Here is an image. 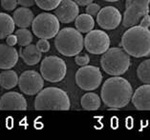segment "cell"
I'll use <instances>...</instances> for the list:
<instances>
[{
    "mask_svg": "<svg viewBox=\"0 0 150 140\" xmlns=\"http://www.w3.org/2000/svg\"><path fill=\"white\" fill-rule=\"evenodd\" d=\"M133 90L125 78L120 76L110 77L101 87L100 97L104 104L111 109H120L129 104Z\"/></svg>",
    "mask_w": 150,
    "mask_h": 140,
    "instance_id": "1",
    "label": "cell"
},
{
    "mask_svg": "<svg viewBox=\"0 0 150 140\" xmlns=\"http://www.w3.org/2000/svg\"><path fill=\"white\" fill-rule=\"evenodd\" d=\"M120 45L131 56L141 58L150 55V31L140 25L130 27L122 36Z\"/></svg>",
    "mask_w": 150,
    "mask_h": 140,
    "instance_id": "2",
    "label": "cell"
},
{
    "mask_svg": "<svg viewBox=\"0 0 150 140\" xmlns=\"http://www.w3.org/2000/svg\"><path fill=\"white\" fill-rule=\"evenodd\" d=\"M70 107L68 94L56 87L42 89L35 99V109L38 110H68Z\"/></svg>",
    "mask_w": 150,
    "mask_h": 140,
    "instance_id": "3",
    "label": "cell"
},
{
    "mask_svg": "<svg viewBox=\"0 0 150 140\" xmlns=\"http://www.w3.org/2000/svg\"><path fill=\"white\" fill-rule=\"evenodd\" d=\"M54 46L58 53L64 56H75L82 51L84 38L76 29L64 28L56 35Z\"/></svg>",
    "mask_w": 150,
    "mask_h": 140,
    "instance_id": "4",
    "label": "cell"
},
{
    "mask_svg": "<svg viewBox=\"0 0 150 140\" xmlns=\"http://www.w3.org/2000/svg\"><path fill=\"white\" fill-rule=\"evenodd\" d=\"M100 66L107 75L120 76L129 69L130 55L122 48H111L102 53Z\"/></svg>",
    "mask_w": 150,
    "mask_h": 140,
    "instance_id": "5",
    "label": "cell"
},
{
    "mask_svg": "<svg viewBox=\"0 0 150 140\" xmlns=\"http://www.w3.org/2000/svg\"><path fill=\"white\" fill-rule=\"evenodd\" d=\"M32 29L38 38L51 39L59 32V20L53 13H39L33 20Z\"/></svg>",
    "mask_w": 150,
    "mask_h": 140,
    "instance_id": "6",
    "label": "cell"
},
{
    "mask_svg": "<svg viewBox=\"0 0 150 140\" xmlns=\"http://www.w3.org/2000/svg\"><path fill=\"white\" fill-rule=\"evenodd\" d=\"M67 72L66 63L56 55L46 56L40 64V75L50 83H57L64 79Z\"/></svg>",
    "mask_w": 150,
    "mask_h": 140,
    "instance_id": "7",
    "label": "cell"
},
{
    "mask_svg": "<svg viewBox=\"0 0 150 140\" xmlns=\"http://www.w3.org/2000/svg\"><path fill=\"white\" fill-rule=\"evenodd\" d=\"M150 0H126L125 11L122 16V25L130 28L140 23L142 17L149 13Z\"/></svg>",
    "mask_w": 150,
    "mask_h": 140,
    "instance_id": "8",
    "label": "cell"
},
{
    "mask_svg": "<svg viewBox=\"0 0 150 140\" xmlns=\"http://www.w3.org/2000/svg\"><path fill=\"white\" fill-rule=\"evenodd\" d=\"M102 75L98 67L91 65L82 66L76 72V83L83 91H94L100 87Z\"/></svg>",
    "mask_w": 150,
    "mask_h": 140,
    "instance_id": "9",
    "label": "cell"
},
{
    "mask_svg": "<svg viewBox=\"0 0 150 140\" xmlns=\"http://www.w3.org/2000/svg\"><path fill=\"white\" fill-rule=\"evenodd\" d=\"M84 47L92 54H102L110 47V38L103 31L92 30L84 38Z\"/></svg>",
    "mask_w": 150,
    "mask_h": 140,
    "instance_id": "10",
    "label": "cell"
},
{
    "mask_svg": "<svg viewBox=\"0 0 150 140\" xmlns=\"http://www.w3.org/2000/svg\"><path fill=\"white\" fill-rule=\"evenodd\" d=\"M20 91L27 95L38 94L43 89L44 78L35 71H25L20 75L18 79Z\"/></svg>",
    "mask_w": 150,
    "mask_h": 140,
    "instance_id": "11",
    "label": "cell"
},
{
    "mask_svg": "<svg viewBox=\"0 0 150 140\" xmlns=\"http://www.w3.org/2000/svg\"><path fill=\"white\" fill-rule=\"evenodd\" d=\"M122 20V13L113 6L104 7L97 14V23L103 30H115Z\"/></svg>",
    "mask_w": 150,
    "mask_h": 140,
    "instance_id": "12",
    "label": "cell"
},
{
    "mask_svg": "<svg viewBox=\"0 0 150 140\" xmlns=\"http://www.w3.org/2000/svg\"><path fill=\"white\" fill-rule=\"evenodd\" d=\"M79 13V5L74 0H61L59 5L54 9V15L61 23H71L75 21Z\"/></svg>",
    "mask_w": 150,
    "mask_h": 140,
    "instance_id": "13",
    "label": "cell"
},
{
    "mask_svg": "<svg viewBox=\"0 0 150 140\" xmlns=\"http://www.w3.org/2000/svg\"><path fill=\"white\" fill-rule=\"evenodd\" d=\"M27 101L22 94L16 91H9L0 98V110H25Z\"/></svg>",
    "mask_w": 150,
    "mask_h": 140,
    "instance_id": "14",
    "label": "cell"
},
{
    "mask_svg": "<svg viewBox=\"0 0 150 140\" xmlns=\"http://www.w3.org/2000/svg\"><path fill=\"white\" fill-rule=\"evenodd\" d=\"M18 53L13 46L8 44H0V69L10 70L16 65L18 61Z\"/></svg>",
    "mask_w": 150,
    "mask_h": 140,
    "instance_id": "15",
    "label": "cell"
},
{
    "mask_svg": "<svg viewBox=\"0 0 150 140\" xmlns=\"http://www.w3.org/2000/svg\"><path fill=\"white\" fill-rule=\"evenodd\" d=\"M133 105L139 110H150V84L140 86L132 95Z\"/></svg>",
    "mask_w": 150,
    "mask_h": 140,
    "instance_id": "16",
    "label": "cell"
},
{
    "mask_svg": "<svg viewBox=\"0 0 150 140\" xmlns=\"http://www.w3.org/2000/svg\"><path fill=\"white\" fill-rule=\"evenodd\" d=\"M34 13L28 7L17 8L13 13V19L18 28H29L34 20Z\"/></svg>",
    "mask_w": 150,
    "mask_h": 140,
    "instance_id": "17",
    "label": "cell"
},
{
    "mask_svg": "<svg viewBox=\"0 0 150 140\" xmlns=\"http://www.w3.org/2000/svg\"><path fill=\"white\" fill-rule=\"evenodd\" d=\"M20 57L23 59L24 63L29 66H34L41 60L42 53L36 48V45L30 44L20 50Z\"/></svg>",
    "mask_w": 150,
    "mask_h": 140,
    "instance_id": "18",
    "label": "cell"
},
{
    "mask_svg": "<svg viewBox=\"0 0 150 140\" xmlns=\"http://www.w3.org/2000/svg\"><path fill=\"white\" fill-rule=\"evenodd\" d=\"M14 21L8 13H0V39H4L14 32Z\"/></svg>",
    "mask_w": 150,
    "mask_h": 140,
    "instance_id": "19",
    "label": "cell"
},
{
    "mask_svg": "<svg viewBox=\"0 0 150 140\" xmlns=\"http://www.w3.org/2000/svg\"><path fill=\"white\" fill-rule=\"evenodd\" d=\"M76 29L80 32L87 34L90 31H92L95 27V20L92 15L88 13H82L78 15L75 19Z\"/></svg>",
    "mask_w": 150,
    "mask_h": 140,
    "instance_id": "20",
    "label": "cell"
},
{
    "mask_svg": "<svg viewBox=\"0 0 150 140\" xmlns=\"http://www.w3.org/2000/svg\"><path fill=\"white\" fill-rule=\"evenodd\" d=\"M17 73L12 70H6L0 73V86L5 90H11L18 84Z\"/></svg>",
    "mask_w": 150,
    "mask_h": 140,
    "instance_id": "21",
    "label": "cell"
},
{
    "mask_svg": "<svg viewBox=\"0 0 150 140\" xmlns=\"http://www.w3.org/2000/svg\"><path fill=\"white\" fill-rule=\"evenodd\" d=\"M80 104L83 110H96L100 107V98L97 94L87 93L82 95Z\"/></svg>",
    "mask_w": 150,
    "mask_h": 140,
    "instance_id": "22",
    "label": "cell"
},
{
    "mask_svg": "<svg viewBox=\"0 0 150 140\" xmlns=\"http://www.w3.org/2000/svg\"><path fill=\"white\" fill-rule=\"evenodd\" d=\"M137 75L142 83L150 84V59L142 61L137 69Z\"/></svg>",
    "mask_w": 150,
    "mask_h": 140,
    "instance_id": "23",
    "label": "cell"
},
{
    "mask_svg": "<svg viewBox=\"0 0 150 140\" xmlns=\"http://www.w3.org/2000/svg\"><path fill=\"white\" fill-rule=\"evenodd\" d=\"M16 35L17 37V44L21 47H26L30 45L33 41L32 32L25 28H20L16 32Z\"/></svg>",
    "mask_w": 150,
    "mask_h": 140,
    "instance_id": "24",
    "label": "cell"
},
{
    "mask_svg": "<svg viewBox=\"0 0 150 140\" xmlns=\"http://www.w3.org/2000/svg\"><path fill=\"white\" fill-rule=\"evenodd\" d=\"M60 2L61 0H35V4L44 11L54 10Z\"/></svg>",
    "mask_w": 150,
    "mask_h": 140,
    "instance_id": "25",
    "label": "cell"
},
{
    "mask_svg": "<svg viewBox=\"0 0 150 140\" xmlns=\"http://www.w3.org/2000/svg\"><path fill=\"white\" fill-rule=\"evenodd\" d=\"M75 62H76V65L82 67V66H86V65L89 64L90 57L87 53H82V54L79 53V54L75 55Z\"/></svg>",
    "mask_w": 150,
    "mask_h": 140,
    "instance_id": "26",
    "label": "cell"
},
{
    "mask_svg": "<svg viewBox=\"0 0 150 140\" xmlns=\"http://www.w3.org/2000/svg\"><path fill=\"white\" fill-rule=\"evenodd\" d=\"M35 45H36V48H38L41 53H47V51H49L51 48L48 39H45V38H39V40L36 42Z\"/></svg>",
    "mask_w": 150,
    "mask_h": 140,
    "instance_id": "27",
    "label": "cell"
},
{
    "mask_svg": "<svg viewBox=\"0 0 150 140\" xmlns=\"http://www.w3.org/2000/svg\"><path fill=\"white\" fill-rule=\"evenodd\" d=\"M100 11V6L97 4V3L92 2L87 5V7H86V13L90 14V15H92L93 17L96 16Z\"/></svg>",
    "mask_w": 150,
    "mask_h": 140,
    "instance_id": "28",
    "label": "cell"
},
{
    "mask_svg": "<svg viewBox=\"0 0 150 140\" xmlns=\"http://www.w3.org/2000/svg\"><path fill=\"white\" fill-rule=\"evenodd\" d=\"M17 0H1L2 8L6 11H13L17 6Z\"/></svg>",
    "mask_w": 150,
    "mask_h": 140,
    "instance_id": "29",
    "label": "cell"
},
{
    "mask_svg": "<svg viewBox=\"0 0 150 140\" xmlns=\"http://www.w3.org/2000/svg\"><path fill=\"white\" fill-rule=\"evenodd\" d=\"M6 43L9 46H14L17 44V37L16 34H10L6 37Z\"/></svg>",
    "mask_w": 150,
    "mask_h": 140,
    "instance_id": "30",
    "label": "cell"
},
{
    "mask_svg": "<svg viewBox=\"0 0 150 140\" xmlns=\"http://www.w3.org/2000/svg\"><path fill=\"white\" fill-rule=\"evenodd\" d=\"M139 25L144 28H149V26H150V15L149 14H146V15L142 17L140 21V23H139Z\"/></svg>",
    "mask_w": 150,
    "mask_h": 140,
    "instance_id": "31",
    "label": "cell"
},
{
    "mask_svg": "<svg viewBox=\"0 0 150 140\" xmlns=\"http://www.w3.org/2000/svg\"><path fill=\"white\" fill-rule=\"evenodd\" d=\"M17 3L22 7H30L34 6L35 4V0H17Z\"/></svg>",
    "mask_w": 150,
    "mask_h": 140,
    "instance_id": "32",
    "label": "cell"
},
{
    "mask_svg": "<svg viewBox=\"0 0 150 140\" xmlns=\"http://www.w3.org/2000/svg\"><path fill=\"white\" fill-rule=\"evenodd\" d=\"M74 1L79 6H87L90 3H92L94 0H74Z\"/></svg>",
    "mask_w": 150,
    "mask_h": 140,
    "instance_id": "33",
    "label": "cell"
},
{
    "mask_svg": "<svg viewBox=\"0 0 150 140\" xmlns=\"http://www.w3.org/2000/svg\"><path fill=\"white\" fill-rule=\"evenodd\" d=\"M103 1H106V2H117V1H119V0H103Z\"/></svg>",
    "mask_w": 150,
    "mask_h": 140,
    "instance_id": "34",
    "label": "cell"
},
{
    "mask_svg": "<svg viewBox=\"0 0 150 140\" xmlns=\"http://www.w3.org/2000/svg\"><path fill=\"white\" fill-rule=\"evenodd\" d=\"M148 29H149V31H150V26H149V28H148Z\"/></svg>",
    "mask_w": 150,
    "mask_h": 140,
    "instance_id": "35",
    "label": "cell"
}]
</instances>
